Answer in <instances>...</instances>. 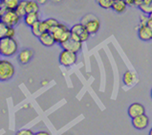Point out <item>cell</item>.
Here are the masks:
<instances>
[{"label": "cell", "mask_w": 152, "mask_h": 135, "mask_svg": "<svg viewBox=\"0 0 152 135\" xmlns=\"http://www.w3.org/2000/svg\"><path fill=\"white\" fill-rule=\"evenodd\" d=\"M36 1L39 4V5H45V4L48 3V0H36Z\"/></svg>", "instance_id": "cell-30"}, {"label": "cell", "mask_w": 152, "mask_h": 135, "mask_svg": "<svg viewBox=\"0 0 152 135\" xmlns=\"http://www.w3.org/2000/svg\"><path fill=\"white\" fill-rule=\"evenodd\" d=\"M26 5H27V0H21L19 5L15 9L16 14L21 19L24 18V16L27 14V11H26Z\"/></svg>", "instance_id": "cell-20"}, {"label": "cell", "mask_w": 152, "mask_h": 135, "mask_svg": "<svg viewBox=\"0 0 152 135\" xmlns=\"http://www.w3.org/2000/svg\"><path fill=\"white\" fill-rule=\"evenodd\" d=\"M47 83H48V81H43V82L41 83V84H42V86H45V85L47 84Z\"/></svg>", "instance_id": "cell-31"}, {"label": "cell", "mask_w": 152, "mask_h": 135, "mask_svg": "<svg viewBox=\"0 0 152 135\" xmlns=\"http://www.w3.org/2000/svg\"><path fill=\"white\" fill-rule=\"evenodd\" d=\"M148 19H149V15H147L145 14H142L140 16V25H146Z\"/></svg>", "instance_id": "cell-26"}, {"label": "cell", "mask_w": 152, "mask_h": 135, "mask_svg": "<svg viewBox=\"0 0 152 135\" xmlns=\"http://www.w3.org/2000/svg\"><path fill=\"white\" fill-rule=\"evenodd\" d=\"M150 16H152V14H151V15H150Z\"/></svg>", "instance_id": "cell-35"}, {"label": "cell", "mask_w": 152, "mask_h": 135, "mask_svg": "<svg viewBox=\"0 0 152 135\" xmlns=\"http://www.w3.org/2000/svg\"><path fill=\"white\" fill-rule=\"evenodd\" d=\"M147 27H148L151 30H152V16H150L149 15V19H148V21H147Z\"/></svg>", "instance_id": "cell-29"}, {"label": "cell", "mask_w": 152, "mask_h": 135, "mask_svg": "<svg viewBox=\"0 0 152 135\" xmlns=\"http://www.w3.org/2000/svg\"><path fill=\"white\" fill-rule=\"evenodd\" d=\"M8 30H9V26H7L4 22H0V39L7 37V33H8Z\"/></svg>", "instance_id": "cell-24"}, {"label": "cell", "mask_w": 152, "mask_h": 135, "mask_svg": "<svg viewBox=\"0 0 152 135\" xmlns=\"http://www.w3.org/2000/svg\"><path fill=\"white\" fill-rule=\"evenodd\" d=\"M26 11H27V14H30V12H39V4L36 0L34 1H28L27 0Z\"/></svg>", "instance_id": "cell-22"}, {"label": "cell", "mask_w": 152, "mask_h": 135, "mask_svg": "<svg viewBox=\"0 0 152 135\" xmlns=\"http://www.w3.org/2000/svg\"><path fill=\"white\" fill-rule=\"evenodd\" d=\"M15 69L11 61L0 59V81L5 82L12 79L15 75Z\"/></svg>", "instance_id": "cell-4"}, {"label": "cell", "mask_w": 152, "mask_h": 135, "mask_svg": "<svg viewBox=\"0 0 152 135\" xmlns=\"http://www.w3.org/2000/svg\"><path fill=\"white\" fill-rule=\"evenodd\" d=\"M0 22H1V15H0Z\"/></svg>", "instance_id": "cell-34"}, {"label": "cell", "mask_w": 152, "mask_h": 135, "mask_svg": "<svg viewBox=\"0 0 152 135\" xmlns=\"http://www.w3.org/2000/svg\"><path fill=\"white\" fill-rule=\"evenodd\" d=\"M80 23L87 30L90 35H95V34L99 32V29H101V21L96 15L92 14L84 15L81 18Z\"/></svg>", "instance_id": "cell-2"}, {"label": "cell", "mask_w": 152, "mask_h": 135, "mask_svg": "<svg viewBox=\"0 0 152 135\" xmlns=\"http://www.w3.org/2000/svg\"><path fill=\"white\" fill-rule=\"evenodd\" d=\"M18 53V43L12 37H4L0 39V55L4 57H11Z\"/></svg>", "instance_id": "cell-1"}, {"label": "cell", "mask_w": 152, "mask_h": 135, "mask_svg": "<svg viewBox=\"0 0 152 135\" xmlns=\"http://www.w3.org/2000/svg\"><path fill=\"white\" fill-rule=\"evenodd\" d=\"M60 47L62 48V50H67L73 51V53H79L82 49V42L77 40L76 38H74L72 35L68 39L67 41H65L62 44H60Z\"/></svg>", "instance_id": "cell-8"}, {"label": "cell", "mask_w": 152, "mask_h": 135, "mask_svg": "<svg viewBox=\"0 0 152 135\" xmlns=\"http://www.w3.org/2000/svg\"><path fill=\"white\" fill-rule=\"evenodd\" d=\"M0 15H1V21L9 27L15 28V26L18 25L21 20V18L15 10H6V9H4Z\"/></svg>", "instance_id": "cell-5"}, {"label": "cell", "mask_w": 152, "mask_h": 135, "mask_svg": "<svg viewBox=\"0 0 152 135\" xmlns=\"http://www.w3.org/2000/svg\"><path fill=\"white\" fill-rule=\"evenodd\" d=\"M15 35V30L14 27H9V30H8V33H7V37H12L14 38Z\"/></svg>", "instance_id": "cell-27"}, {"label": "cell", "mask_w": 152, "mask_h": 135, "mask_svg": "<svg viewBox=\"0 0 152 135\" xmlns=\"http://www.w3.org/2000/svg\"><path fill=\"white\" fill-rule=\"evenodd\" d=\"M127 3L125 0H114V3L112 5V10L116 12L117 14H123L126 11Z\"/></svg>", "instance_id": "cell-16"}, {"label": "cell", "mask_w": 152, "mask_h": 135, "mask_svg": "<svg viewBox=\"0 0 152 135\" xmlns=\"http://www.w3.org/2000/svg\"><path fill=\"white\" fill-rule=\"evenodd\" d=\"M150 96H151V98H152V89H151V90H150Z\"/></svg>", "instance_id": "cell-33"}, {"label": "cell", "mask_w": 152, "mask_h": 135, "mask_svg": "<svg viewBox=\"0 0 152 135\" xmlns=\"http://www.w3.org/2000/svg\"><path fill=\"white\" fill-rule=\"evenodd\" d=\"M70 30L72 33L71 35L74 38H76L77 40L81 41L82 43L87 41L90 37V33L87 32V30L85 29V27L81 23L75 24Z\"/></svg>", "instance_id": "cell-7"}, {"label": "cell", "mask_w": 152, "mask_h": 135, "mask_svg": "<svg viewBox=\"0 0 152 135\" xmlns=\"http://www.w3.org/2000/svg\"><path fill=\"white\" fill-rule=\"evenodd\" d=\"M137 32H138V37L142 41L148 42L152 40V30L147 27V25H140Z\"/></svg>", "instance_id": "cell-11"}, {"label": "cell", "mask_w": 152, "mask_h": 135, "mask_svg": "<svg viewBox=\"0 0 152 135\" xmlns=\"http://www.w3.org/2000/svg\"><path fill=\"white\" fill-rule=\"evenodd\" d=\"M148 135H152V128H151V129H150V130H149Z\"/></svg>", "instance_id": "cell-32"}, {"label": "cell", "mask_w": 152, "mask_h": 135, "mask_svg": "<svg viewBox=\"0 0 152 135\" xmlns=\"http://www.w3.org/2000/svg\"><path fill=\"white\" fill-rule=\"evenodd\" d=\"M15 135H34V132L31 129H20L18 130Z\"/></svg>", "instance_id": "cell-25"}, {"label": "cell", "mask_w": 152, "mask_h": 135, "mask_svg": "<svg viewBox=\"0 0 152 135\" xmlns=\"http://www.w3.org/2000/svg\"><path fill=\"white\" fill-rule=\"evenodd\" d=\"M34 51L31 49H23L21 50L19 53H18V61L20 64L22 65H26L30 63L32 61L33 57H34Z\"/></svg>", "instance_id": "cell-13"}, {"label": "cell", "mask_w": 152, "mask_h": 135, "mask_svg": "<svg viewBox=\"0 0 152 135\" xmlns=\"http://www.w3.org/2000/svg\"><path fill=\"white\" fill-rule=\"evenodd\" d=\"M59 22L55 18H47L45 20L41 21V26L43 29V32H50V30L53 29L54 27H56V25H58Z\"/></svg>", "instance_id": "cell-18"}, {"label": "cell", "mask_w": 152, "mask_h": 135, "mask_svg": "<svg viewBox=\"0 0 152 135\" xmlns=\"http://www.w3.org/2000/svg\"><path fill=\"white\" fill-rule=\"evenodd\" d=\"M138 8L140 9L142 14L151 15L152 14V0H142L141 3L139 4Z\"/></svg>", "instance_id": "cell-17"}, {"label": "cell", "mask_w": 152, "mask_h": 135, "mask_svg": "<svg viewBox=\"0 0 152 135\" xmlns=\"http://www.w3.org/2000/svg\"><path fill=\"white\" fill-rule=\"evenodd\" d=\"M98 5L104 10H109L112 9V5L114 3V0H96Z\"/></svg>", "instance_id": "cell-23"}, {"label": "cell", "mask_w": 152, "mask_h": 135, "mask_svg": "<svg viewBox=\"0 0 152 135\" xmlns=\"http://www.w3.org/2000/svg\"><path fill=\"white\" fill-rule=\"evenodd\" d=\"M131 120H132L131 123H132L133 128L136 129L137 130H145L149 125V118L145 113L140 116H137Z\"/></svg>", "instance_id": "cell-9"}, {"label": "cell", "mask_w": 152, "mask_h": 135, "mask_svg": "<svg viewBox=\"0 0 152 135\" xmlns=\"http://www.w3.org/2000/svg\"><path fill=\"white\" fill-rule=\"evenodd\" d=\"M52 35L54 36L56 42L58 44H62L65 41H67L71 37V30L69 29L66 25L59 23L50 30Z\"/></svg>", "instance_id": "cell-3"}, {"label": "cell", "mask_w": 152, "mask_h": 135, "mask_svg": "<svg viewBox=\"0 0 152 135\" xmlns=\"http://www.w3.org/2000/svg\"><path fill=\"white\" fill-rule=\"evenodd\" d=\"M139 82V78L135 72L131 71H126L123 74V83L126 87H133Z\"/></svg>", "instance_id": "cell-12"}, {"label": "cell", "mask_w": 152, "mask_h": 135, "mask_svg": "<svg viewBox=\"0 0 152 135\" xmlns=\"http://www.w3.org/2000/svg\"><path fill=\"white\" fill-rule=\"evenodd\" d=\"M145 113V108L141 103H133L127 108V114L131 119Z\"/></svg>", "instance_id": "cell-10"}, {"label": "cell", "mask_w": 152, "mask_h": 135, "mask_svg": "<svg viewBox=\"0 0 152 135\" xmlns=\"http://www.w3.org/2000/svg\"><path fill=\"white\" fill-rule=\"evenodd\" d=\"M31 30H32V33L34 36L36 37H39L41 34L44 32H43V29H42V26H41V21H37L36 24H34L32 27H31Z\"/></svg>", "instance_id": "cell-21"}, {"label": "cell", "mask_w": 152, "mask_h": 135, "mask_svg": "<svg viewBox=\"0 0 152 135\" xmlns=\"http://www.w3.org/2000/svg\"><path fill=\"white\" fill-rule=\"evenodd\" d=\"M38 40H39L40 44L42 46H44L46 48H51L54 47L55 44H56V42L55 40L54 36L52 35V33L50 32H43L41 35L38 37Z\"/></svg>", "instance_id": "cell-14"}, {"label": "cell", "mask_w": 152, "mask_h": 135, "mask_svg": "<svg viewBox=\"0 0 152 135\" xmlns=\"http://www.w3.org/2000/svg\"><path fill=\"white\" fill-rule=\"evenodd\" d=\"M77 61V53L73 51L62 50L58 56V62L61 66L65 68H70L75 65Z\"/></svg>", "instance_id": "cell-6"}, {"label": "cell", "mask_w": 152, "mask_h": 135, "mask_svg": "<svg viewBox=\"0 0 152 135\" xmlns=\"http://www.w3.org/2000/svg\"><path fill=\"white\" fill-rule=\"evenodd\" d=\"M23 21L26 26L31 28L34 24H36L37 21H39V14L38 12H30V14H27L24 16Z\"/></svg>", "instance_id": "cell-15"}, {"label": "cell", "mask_w": 152, "mask_h": 135, "mask_svg": "<svg viewBox=\"0 0 152 135\" xmlns=\"http://www.w3.org/2000/svg\"><path fill=\"white\" fill-rule=\"evenodd\" d=\"M0 1H1V0H0Z\"/></svg>", "instance_id": "cell-36"}, {"label": "cell", "mask_w": 152, "mask_h": 135, "mask_svg": "<svg viewBox=\"0 0 152 135\" xmlns=\"http://www.w3.org/2000/svg\"><path fill=\"white\" fill-rule=\"evenodd\" d=\"M21 0H1V3L3 7L6 10H15L19 5Z\"/></svg>", "instance_id": "cell-19"}, {"label": "cell", "mask_w": 152, "mask_h": 135, "mask_svg": "<svg viewBox=\"0 0 152 135\" xmlns=\"http://www.w3.org/2000/svg\"><path fill=\"white\" fill-rule=\"evenodd\" d=\"M34 135H51L48 131H44V130H40V131H37L34 133Z\"/></svg>", "instance_id": "cell-28"}]
</instances>
